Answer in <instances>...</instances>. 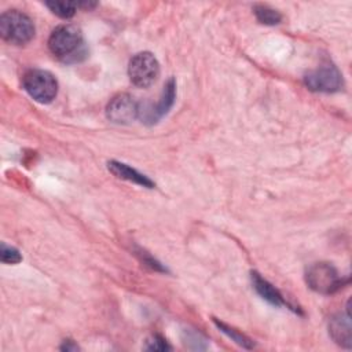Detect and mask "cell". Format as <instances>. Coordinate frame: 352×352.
I'll use <instances>...</instances> for the list:
<instances>
[{"label":"cell","instance_id":"1","mask_svg":"<svg viewBox=\"0 0 352 352\" xmlns=\"http://www.w3.org/2000/svg\"><path fill=\"white\" fill-rule=\"evenodd\" d=\"M50 51L62 60H77L84 55V37L81 29L72 23L56 26L48 37Z\"/></svg>","mask_w":352,"mask_h":352},{"label":"cell","instance_id":"2","mask_svg":"<svg viewBox=\"0 0 352 352\" xmlns=\"http://www.w3.org/2000/svg\"><path fill=\"white\" fill-rule=\"evenodd\" d=\"M34 23L29 15L18 10H8L0 16L1 37L15 45L28 44L34 37Z\"/></svg>","mask_w":352,"mask_h":352},{"label":"cell","instance_id":"3","mask_svg":"<svg viewBox=\"0 0 352 352\" xmlns=\"http://www.w3.org/2000/svg\"><path fill=\"white\" fill-rule=\"evenodd\" d=\"M305 282L308 287L319 294H333L344 285V279L337 268L330 263H314L305 271Z\"/></svg>","mask_w":352,"mask_h":352},{"label":"cell","instance_id":"4","mask_svg":"<svg viewBox=\"0 0 352 352\" xmlns=\"http://www.w3.org/2000/svg\"><path fill=\"white\" fill-rule=\"evenodd\" d=\"M22 85L38 103H50L58 94V81L55 76L41 69L28 70L22 77Z\"/></svg>","mask_w":352,"mask_h":352},{"label":"cell","instance_id":"5","mask_svg":"<svg viewBox=\"0 0 352 352\" xmlns=\"http://www.w3.org/2000/svg\"><path fill=\"white\" fill-rule=\"evenodd\" d=\"M128 76L133 85L147 88L157 81L160 76V63L151 52H139L129 60Z\"/></svg>","mask_w":352,"mask_h":352},{"label":"cell","instance_id":"6","mask_svg":"<svg viewBox=\"0 0 352 352\" xmlns=\"http://www.w3.org/2000/svg\"><path fill=\"white\" fill-rule=\"evenodd\" d=\"M304 84L314 92L333 94L342 89L344 80L342 74L334 65L326 63L312 72H308L304 76Z\"/></svg>","mask_w":352,"mask_h":352},{"label":"cell","instance_id":"7","mask_svg":"<svg viewBox=\"0 0 352 352\" xmlns=\"http://www.w3.org/2000/svg\"><path fill=\"white\" fill-rule=\"evenodd\" d=\"M140 104L129 94H118L106 106V117L114 124H129L139 117Z\"/></svg>","mask_w":352,"mask_h":352},{"label":"cell","instance_id":"8","mask_svg":"<svg viewBox=\"0 0 352 352\" xmlns=\"http://www.w3.org/2000/svg\"><path fill=\"white\" fill-rule=\"evenodd\" d=\"M175 98H176V81L175 78H169L155 104L139 107V118L142 120V122L148 125L158 122L170 110V107L173 106Z\"/></svg>","mask_w":352,"mask_h":352},{"label":"cell","instance_id":"9","mask_svg":"<svg viewBox=\"0 0 352 352\" xmlns=\"http://www.w3.org/2000/svg\"><path fill=\"white\" fill-rule=\"evenodd\" d=\"M329 334L338 345L346 349L352 346V326L349 308H346V314H337L330 319Z\"/></svg>","mask_w":352,"mask_h":352},{"label":"cell","instance_id":"10","mask_svg":"<svg viewBox=\"0 0 352 352\" xmlns=\"http://www.w3.org/2000/svg\"><path fill=\"white\" fill-rule=\"evenodd\" d=\"M107 168L118 179L139 184L142 187H147V188H153L154 183L143 173H140L139 170L133 169L132 166L124 164V162H118V161H109L107 162Z\"/></svg>","mask_w":352,"mask_h":352},{"label":"cell","instance_id":"11","mask_svg":"<svg viewBox=\"0 0 352 352\" xmlns=\"http://www.w3.org/2000/svg\"><path fill=\"white\" fill-rule=\"evenodd\" d=\"M250 279H252V285L254 287V290L270 304L275 305V307H280V305H287L285 297L282 296V293L274 286L271 285L267 279H264L258 272L252 271L250 274Z\"/></svg>","mask_w":352,"mask_h":352},{"label":"cell","instance_id":"12","mask_svg":"<svg viewBox=\"0 0 352 352\" xmlns=\"http://www.w3.org/2000/svg\"><path fill=\"white\" fill-rule=\"evenodd\" d=\"M253 12L257 21L264 25H278L282 21L280 12L267 4H256L253 7Z\"/></svg>","mask_w":352,"mask_h":352},{"label":"cell","instance_id":"13","mask_svg":"<svg viewBox=\"0 0 352 352\" xmlns=\"http://www.w3.org/2000/svg\"><path fill=\"white\" fill-rule=\"evenodd\" d=\"M45 6L51 10L52 14L63 19L72 18L78 8V3L76 1H47Z\"/></svg>","mask_w":352,"mask_h":352},{"label":"cell","instance_id":"14","mask_svg":"<svg viewBox=\"0 0 352 352\" xmlns=\"http://www.w3.org/2000/svg\"><path fill=\"white\" fill-rule=\"evenodd\" d=\"M214 324H216L224 334H227L232 341H235L238 345H241V346H243V348H246V349H250V348L254 346V344H253V341H252L250 338H248L246 336L238 333L236 330H234L232 327L227 326L226 323L219 322L217 319H214Z\"/></svg>","mask_w":352,"mask_h":352},{"label":"cell","instance_id":"15","mask_svg":"<svg viewBox=\"0 0 352 352\" xmlns=\"http://www.w3.org/2000/svg\"><path fill=\"white\" fill-rule=\"evenodd\" d=\"M0 256H1V261L6 264H18L22 260L21 253L15 248L7 246L6 243H1Z\"/></svg>","mask_w":352,"mask_h":352},{"label":"cell","instance_id":"16","mask_svg":"<svg viewBox=\"0 0 352 352\" xmlns=\"http://www.w3.org/2000/svg\"><path fill=\"white\" fill-rule=\"evenodd\" d=\"M144 348L148 351H168V349H170V345H168V342L162 337L153 336L151 338H148L146 341Z\"/></svg>","mask_w":352,"mask_h":352},{"label":"cell","instance_id":"17","mask_svg":"<svg viewBox=\"0 0 352 352\" xmlns=\"http://www.w3.org/2000/svg\"><path fill=\"white\" fill-rule=\"evenodd\" d=\"M60 349H62V351H77L78 346H77V344H74L72 340H65V341H63V345H60Z\"/></svg>","mask_w":352,"mask_h":352}]
</instances>
